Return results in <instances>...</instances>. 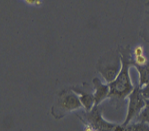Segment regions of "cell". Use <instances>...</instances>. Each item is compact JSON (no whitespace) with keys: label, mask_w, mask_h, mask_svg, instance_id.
I'll list each match as a JSON object with an SVG mask.
<instances>
[{"label":"cell","mask_w":149,"mask_h":131,"mask_svg":"<svg viewBox=\"0 0 149 131\" xmlns=\"http://www.w3.org/2000/svg\"><path fill=\"white\" fill-rule=\"evenodd\" d=\"M121 69L116 78L109 83L110 85V96L117 101L124 100L133 91V85L131 81L129 74V67L132 66V60L126 59L124 56L121 57Z\"/></svg>","instance_id":"obj_1"},{"label":"cell","mask_w":149,"mask_h":131,"mask_svg":"<svg viewBox=\"0 0 149 131\" xmlns=\"http://www.w3.org/2000/svg\"><path fill=\"white\" fill-rule=\"evenodd\" d=\"M82 107L83 105L80 102L79 95L71 89L68 91H63L58 94L56 103L52 109V114L56 119H59L67 114Z\"/></svg>","instance_id":"obj_2"},{"label":"cell","mask_w":149,"mask_h":131,"mask_svg":"<svg viewBox=\"0 0 149 131\" xmlns=\"http://www.w3.org/2000/svg\"><path fill=\"white\" fill-rule=\"evenodd\" d=\"M128 98L129 104L126 120L122 123L124 126H127L134 118L137 117L143 108L146 106V98L141 93V87L139 85L134 87L133 91L128 96Z\"/></svg>","instance_id":"obj_3"},{"label":"cell","mask_w":149,"mask_h":131,"mask_svg":"<svg viewBox=\"0 0 149 131\" xmlns=\"http://www.w3.org/2000/svg\"><path fill=\"white\" fill-rule=\"evenodd\" d=\"M85 114L87 123H90L94 129L99 131H112L117 125L105 121L101 116V112L98 106H94L90 111L86 112Z\"/></svg>","instance_id":"obj_4"},{"label":"cell","mask_w":149,"mask_h":131,"mask_svg":"<svg viewBox=\"0 0 149 131\" xmlns=\"http://www.w3.org/2000/svg\"><path fill=\"white\" fill-rule=\"evenodd\" d=\"M121 69V61L120 62H111L104 63L98 67V71L101 74L102 77L107 83L112 82L118 76Z\"/></svg>","instance_id":"obj_5"},{"label":"cell","mask_w":149,"mask_h":131,"mask_svg":"<svg viewBox=\"0 0 149 131\" xmlns=\"http://www.w3.org/2000/svg\"><path fill=\"white\" fill-rule=\"evenodd\" d=\"M93 83L94 87V106H99V104L109 98L110 96V85L109 83L104 84L99 79L98 77H95L93 80Z\"/></svg>","instance_id":"obj_6"},{"label":"cell","mask_w":149,"mask_h":131,"mask_svg":"<svg viewBox=\"0 0 149 131\" xmlns=\"http://www.w3.org/2000/svg\"><path fill=\"white\" fill-rule=\"evenodd\" d=\"M75 93L79 95L80 102L83 105V107L85 108L86 112L90 111L94 106V93H89L88 89H85L84 87L79 88V87H72L71 88Z\"/></svg>","instance_id":"obj_7"},{"label":"cell","mask_w":149,"mask_h":131,"mask_svg":"<svg viewBox=\"0 0 149 131\" xmlns=\"http://www.w3.org/2000/svg\"><path fill=\"white\" fill-rule=\"evenodd\" d=\"M139 73V86L142 87L149 82V63L144 66H136Z\"/></svg>","instance_id":"obj_8"},{"label":"cell","mask_w":149,"mask_h":131,"mask_svg":"<svg viewBox=\"0 0 149 131\" xmlns=\"http://www.w3.org/2000/svg\"><path fill=\"white\" fill-rule=\"evenodd\" d=\"M136 119L138 122L149 123V99H146V106L136 117Z\"/></svg>","instance_id":"obj_9"},{"label":"cell","mask_w":149,"mask_h":131,"mask_svg":"<svg viewBox=\"0 0 149 131\" xmlns=\"http://www.w3.org/2000/svg\"><path fill=\"white\" fill-rule=\"evenodd\" d=\"M131 131H149V125L148 123L138 122L132 125H128Z\"/></svg>","instance_id":"obj_10"},{"label":"cell","mask_w":149,"mask_h":131,"mask_svg":"<svg viewBox=\"0 0 149 131\" xmlns=\"http://www.w3.org/2000/svg\"><path fill=\"white\" fill-rule=\"evenodd\" d=\"M148 63V59L145 55H141L138 56H135L134 61H132V66H144Z\"/></svg>","instance_id":"obj_11"},{"label":"cell","mask_w":149,"mask_h":131,"mask_svg":"<svg viewBox=\"0 0 149 131\" xmlns=\"http://www.w3.org/2000/svg\"><path fill=\"white\" fill-rule=\"evenodd\" d=\"M141 93L146 99H149V82L141 87Z\"/></svg>","instance_id":"obj_12"},{"label":"cell","mask_w":149,"mask_h":131,"mask_svg":"<svg viewBox=\"0 0 149 131\" xmlns=\"http://www.w3.org/2000/svg\"><path fill=\"white\" fill-rule=\"evenodd\" d=\"M112 131H131L130 130V129H129V127H128V125L127 126H124V125H116L114 129H113V130Z\"/></svg>","instance_id":"obj_13"},{"label":"cell","mask_w":149,"mask_h":131,"mask_svg":"<svg viewBox=\"0 0 149 131\" xmlns=\"http://www.w3.org/2000/svg\"><path fill=\"white\" fill-rule=\"evenodd\" d=\"M142 54H143V49H142V47L138 46H136L135 48V50H134V55H135V56L141 55Z\"/></svg>","instance_id":"obj_14"}]
</instances>
